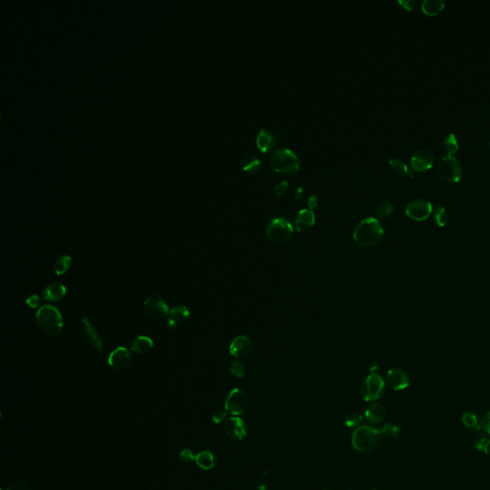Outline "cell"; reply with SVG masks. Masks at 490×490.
Instances as JSON below:
<instances>
[{
	"instance_id": "obj_6",
	"label": "cell",
	"mask_w": 490,
	"mask_h": 490,
	"mask_svg": "<svg viewBox=\"0 0 490 490\" xmlns=\"http://www.w3.org/2000/svg\"><path fill=\"white\" fill-rule=\"evenodd\" d=\"M438 172L440 177L449 183L458 182L463 175L462 165L453 155H446L440 159L438 164Z\"/></svg>"
},
{
	"instance_id": "obj_13",
	"label": "cell",
	"mask_w": 490,
	"mask_h": 490,
	"mask_svg": "<svg viewBox=\"0 0 490 490\" xmlns=\"http://www.w3.org/2000/svg\"><path fill=\"white\" fill-rule=\"evenodd\" d=\"M132 362V354L129 350L124 347H119L113 350L108 357V365L113 370H124Z\"/></svg>"
},
{
	"instance_id": "obj_43",
	"label": "cell",
	"mask_w": 490,
	"mask_h": 490,
	"mask_svg": "<svg viewBox=\"0 0 490 490\" xmlns=\"http://www.w3.org/2000/svg\"><path fill=\"white\" fill-rule=\"evenodd\" d=\"M318 204H319V200H318V197L315 195V194H312L308 198V207L310 210H314L316 208L318 207Z\"/></svg>"
},
{
	"instance_id": "obj_38",
	"label": "cell",
	"mask_w": 490,
	"mask_h": 490,
	"mask_svg": "<svg viewBox=\"0 0 490 490\" xmlns=\"http://www.w3.org/2000/svg\"><path fill=\"white\" fill-rule=\"evenodd\" d=\"M7 490H31V487L23 481H16L10 484Z\"/></svg>"
},
{
	"instance_id": "obj_27",
	"label": "cell",
	"mask_w": 490,
	"mask_h": 490,
	"mask_svg": "<svg viewBox=\"0 0 490 490\" xmlns=\"http://www.w3.org/2000/svg\"><path fill=\"white\" fill-rule=\"evenodd\" d=\"M463 423L467 429L472 430L473 432H477V431L481 430L480 421H479L477 415L473 413H470V412L465 413V415H463Z\"/></svg>"
},
{
	"instance_id": "obj_29",
	"label": "cell",
	"mask_w": 490,
	"mask_h": 490,
	"mask_svg": "<svg viewBox=\"0 0 490 490\" xmlns=\"http://www.w3.org/2000/svg\"><path fill=\"white\" fill-rule=\"evenodd\" d=\"M444 149L447 151L448 155H452L459 150V141L457 136L454 133H450L443 141Z\"/></svg>"
},
{
	"instance_id": "obj_36",
	"label": "cell",
	"mask_w": 490,
	"mask_h": 490,
	"mask_svg": "<svg viewBox=\"0 0 490 490\" xmlns=\"http://www.w3.org/2000/svg\"><path fill=\"white\" fill-rule=\"evenodd\" d=\"M287 189H288V183L286 181H282V182L278 183L275 186L273 191H274L275 194L280 198V197L283 195L285 191H287Z\"/></svg>"
},
{
	"instance_id": "obj_26",
	"label": "cell",
	"mask_w": 490,
	"mask_h": 490,
	"mask_svg": "<svg viewBox=\"0 0 490 490\" xmlns=\"http://www.w3.org/2000/svg\"><path fill=\"white\" fill-rule=\"evenodd\" d=\"M72 264V258L70 256L66 255L57 259V262L54 265V271L58 276L64 275L67 272V270L70 268Z\"/></svg>"
},
{
	"instance_id": "obj_40",
	"label": "cell",
	"mask_w": 490,
	"mask_h": 490,
	"mask_svg": "<svg viewBox=\"0 0 490 490\" xmlns=\"http://www.w3.org/2000/svg\"><path fill=\"white\" fill-rule=\"evenodd\" d=\"M399 3L403 8L407 9L409 11L415 10L418 6L416 0H399Z\"/></svg>"
},
{
	"instance_id": "obj_5",
	"label": "cell",
	"mask_w": 490,
	"mask_h": 490,
	"mask_svg": "<svg viewBox=\"0 0 490 490\" xmlns=\"http://www.w3.org/2000/svg\"><path fill=\"white\" fill-rule=\"evenodd\" d=\"M293 226L283 217H276L266 226V238L276 244L288 242L293 236Z\"/></svg>"
},
{
	"instance_id": "obj_11",
	"label": "cell",
	"mask_w": 490,
	"mask_h": 490,
	"mask_svg": "<svg viewBox=\"0 0 490 490\" xmlns=\"http://www.w3.org/2000/svg\"><path fill=\"white\" fill-rule=\"evenodd\" d=\"M253 347V342L249 337L240 335L232 341L229 350L234 357L245 358L252 352Z\"/></svg>"
},
{
	"instance_id": "obj_46",
	"label": "cell",
	"mask_w": 490,
	"mask_h": 490,
	"mask_svg": "<svg viewBox=\"0 0 490 490\" xmlns=\"http://www.w3.org/2000/svg\"><path fill=\"white\" fill-rule=\"evenodd\" d=\"M167 324H168V328L174 329V328H175V326L177 325V323H175V321L172 320V319H169L168 322H167Z\"/></svg>"
},
{
	"instance_id": "obj_22",
	"label": "cell",
	"mask_w": 490,
	"mask_h": 490,
	"mask_svg": "<svg viewBox=\"0 0 490 490\" xmlns=\"http://www.w3.org/2000/svg\"><path fill=\"white\" fill-rule=\"evenodd\" d=\"M197 465L204 470H210L216 465V457L210 451H202L194 459Z\"/></svg>"
},
{
	"instance_id": "obj_16",
	"label": "cell",
	"mask_w": 490,
	"mask_h": 490,
	"mask_svg": "<svg viewBox=\"0 0 490 490\" xmlns=\"http://www.w3.org/2000/svg\"><path fill=\"white\" fill-rule=\"evenodd\" d=\"M294 222L298 232H308L315 224V214L310 209H303L297 214Z\"/></svg>"
},
{
	"instance_id": "obj_49",
	"label": "cell",
	"mask_w": 490,
	"mask_h": 490,
	"mask_svg": "<svg viewBox=\"0 0 490 490\" xmlns=\"http://www.w3.org/2000/svg\"><path fill=\"white\" fill-rule=\"evenodd\" d=\"M373 490H377V489H373Z\"/></svg>"
},
{
	"instance_id": "obj_39",
	"label": "cell",
	"mask_w": 490,
	"mask_h": 490,
	"mask_svg": "<svg viewBox=\"0 0 490 490\" xmlns=\"http://www.w3.org/2000/svg\"><path fill=\"white\" fill-rule=\"evenodd\" d=\"M226 415H227V411H226V410L219 409V410H217V411L215 412V414L213 415L212 419H213V421L216 424L221 423V422L224 420L225 418H226Z\"/></svg>"
},
{
	"instance_id": "obj_42",
	"label": "cell",
	"mask_w": 490,
	"mask_h": 490,
	"mask_svg": "<svg viewBox=\"0 0 490 490\" xmlns=\"http://www.w3.org/2000/svg\"><path fill=\"white\" fill-rule=\"evenodd\" d=\"M179 457L182 460L183 462H186V463L194 461V459H195V457H193L191 450H189V449H184L182 452L180 453Z\"/></svg>"
},
{
	"instance_id": "obj_12",
	"label": "cell",
	"mask_w": 490,
	"mask_h": 490,
	"mask_svg": "<svg viewBox=\"0 0 490 490\" xmlns=\"http://www.w3.org/2000/svg\"><path fill=\"white\" fill-rule=\"evenodd\" d=\"M410 163L414 171L423 172L432 168L434 164V155L429 150H416L410 158Z\"/></svg>"
},
{
	"instance_id": "obj_10",
	"label": "cell",
	"mask_w": 490,
	"mask_h": 490,
	"mask_svg": "<svg viewBox=\"0 0 490 490\" xmlns=\"http://www.w3.org/2000/svg\"><path fill=\"white\" fill-rule=\"evenodd\" d=\"M432 211V204L425 200H413L405 209L406 215L415 221H423L431 215Z\"/></svg>"
},
{
	"instance_id": "obj_24",
	"label": "cell",
	"mask_w": 490,
	"mask_h": 490,
	"mask_svg": "<svg viewBox=\"0 0 490 490\" xmlns=\"http://www.w3.org/2000/svg\"><path fill=\"white\" fill-rule=\"evenodd\" d=\"M241 166H242V170L244 172L253 174V173H257L260 170L262 163H260V161L258 157H256L254 155H249L242 161Z\"/></svg>"
},
{
	"instance_id": "obj_8",
	"label": "cell",
	"mask_w": 490,
	"mask_h": 490,
	"mask_svg": "<svg viewBox=\"0 0 490 490\" xmlns=\"http://www.w3.org/2000/svg\"><path fill=\"white\" fill-rule=\"evenodd\" d=\"M249 405V399L244 390L234 389L228 395L225 402V410L231 415H243Z\"/></svg>"
},
{
	"instance_id": "obj_25",
	"label": "cell",
	"mask_w": 490,
	"mask_h": 490,
	"mask_svg": "<svg viewBox=\"0 0 490 490\" xmlns=\"http://www.w3.org/2000/svg\"><path fill=\"white\" fill-rule=\"evenodd\" d=\"M170 315H171L170 319L174 320L175 323L178 324V323L184 322L185 320H187L189 318L190 311L186 307L179 306V307L171 308L170 309Z\"/></svg>"
},
{
	"instance_id": "obj_23",
	"label": "cell",
	"mask_w": 490,
	"mask_h": 490,
	"mask_svg": "<svg viewBox=\"0 0 490 490\" xmlns=\"http://www.w3.org/2000/svg\"><path fill=\"white\" fill-rule=\"evenodd\" d=\"M445 6V2L443 0H424L421 4L422 11L426 15L435 16L441 12Z\"/></svg>"
},
{
	"instance_id": "obj_28",
	"label": "cell",
	"mask_w": 490,
	"mask_h": 490,
	"mask_svg": "<svg viewBox=\"0 0 490 490\" xmlns=\"http://www.w3.org/2000/svg\"><path fill=\"white\" fill-rule=\"evenodd\" d=\"M434 218L440 227H444L449 220L448 212L442 206H438L434 211Z\"/></svg>"
},
{
	"instance_id": "obj_14",
	"label": "cell",
	"mask_w": 490,
	"mask_h": 490,
	"mask_svg": "<svg viewBox=\"0 0 490 490\" xmlns=\"http://www.w3.org/2000/svg\"><path fill=\"white\" fill-rule=\"evenodd\" d=\"M224 429L228 437L234 440H244L247 436V427L244 421L238 416L229 418L225 422Z\"/></svg>"
},
{
	"instance_id": "obj_35",
	"label": "cell",
	"mask_w": 490,
	"mask_h": 490,
	"mask_svg": "<svg viewBox=\"0 0 490 490\" xmlns=\"http://www.w3.org/2000/svg\"><path fill=\"white\" fill-rule=\"evenodd\" d=\"M476 447L480 451H483L485 454H490V439L481 438L477 440Z\"/></svg>"
},
{
	"instance_id": "obj_7",
	"label": "cell",
	"mask_w": 490,
	"mask_h": 490,
	"mask_svg": "<svg viewBox=\"0 0 490 490\" xmlns=\"http://www.w3.org/2000/svg\"><path fill=\"white\" fill-rule=\"evenodd\" d=\"M385 382L377 374H371L361 384L360 395L366 401H375L382 397Z\"/></svg>"
},
{
	"instance_id": "obj_48",
	"label": "cell",
	"mask_w": 490,
	"mask_h": 490,
	"mask_svg": "<svg viewBox=\"0 0 490 490\" xmlns=\"http://www.w3.org/2000/svg\"><path fill=\"white\" fill-rule=\"evenodd\" d=\"M489 147H490V141H489Z\"/></svg>"
},
{
	"instance_id": "obj_1",
	"label": "cell",
	"mask_w": 490,
	"mask_h": 490,
	"mask_svg": "<svg viewBox=\"0 0 490 490\" xmlns=\"http://www.w3.org/2000/svg\"><path fill=\"white\" fill-rule=\"evenodd\" d=\"M384 230L381 223L374 217H368L360 221L353 230V241L364 248L377 245L382 240Z\"/></svg>"
},
{
	"instance_id": "obj_47",
	"label": "cell",
	"mask_w": 490,
	"mask_h": 490,
	"mask_svg": "<svg viewBox=\"0 0 490 490\" xmlns=\"http://www.w3.org/2000/svg\"><path fill=\"white\" fill-rule=\"evenodd\" d=\"M324 490H331V489H324Z\"/></svg>"
},
{
	"instance_id": "obj_31",
	"label": "cell",
	"mask_w": 490,
	"mask_h": 490,
	"mask_svg": "<svg viewBox=\"0 0 490 490\" xmlns=\"http://www.w3.org/2000/svg\"><path fill=\"white\" fill-rule=\"evenodd\" d=\"M389 163L394 172H396L398 175H404L408 174L407 165L400 158H390Z\"/></svg>"
},
{
	"instance_id": "obj_20",
	"label": "cell",
	"mask_w": 490,
	"mask_h": 490,
	"mask_svg": "<svg viewBox=\"0 0 490 490\" xmlns=\"http://www.w3.org/2000/svg\"><path fill=\"white\" fill-rule=\"evenodd\" d=\"M365 415L371 423H379L386 415V409L380 403H374L366 410Z\"/></svg>"
},
{
	"instance_id": "obj_45",
	"label": "cell",
	"mask_w": 490,
	"mask_h": 490,
	"mask_svg": "<svg viewBox=\"0 0 490 490\" xmlns=\"http://www.w3.org/2000/svg\"><path fill=\"white\" fill-rule=\"evenodd\" d=\"M303 195H304V188L301 186V187H299V188L296 190V191H295L294 198H295V200H300L303 198Z\"/></svg>"
},
{
	"instance_id": "obj_21",
	"label": "cell",
	"mask_w": 490,
	"mask_h": 490,
	"mask_svg": "<svg viewBox=\"0 0 490 490\" xmlns=\"http://www.w3.org/2000/svg\"><path fill=\"white\" fill-rule=\"evenodd\" d=\"M153 346H154L153 341L151 340L150 337L138 336L132 342L130 349L137 353L146 354L153 349Z\"/></svg>"
},
{
	"instance_id": "obj_30",
	"label": "cell",
	"mask_w": 490,
	"mask_h": 490,
	"mask_svg": "<svg viewBox=\"0 0 490 490\" xmlns=\"http://www.w3.org/2000/svg\"><path fill=\"white\" fill-rule=\"evenodd\" d=\"M400 432H401L400 428L398 425H395V424H386L379 430L380 436L387 439L396 438L399 436Z\"/></svg>"
},
{
	"instance_id": "obj_17",
	"label": "cell",
	"mask_w": 490,
	"mask_h": 490,
	"mask_svg": "<svg viewBox=\"0 0 490 490\" xmlns=\"http://www.w3.org/2000/svg\"><path fill=\"white\" fill-rule=\"evenodd\" d=\"M81 324H82L83 333H84V335L86 336V338L94 346V348L97 349L98 352H102L103 348H104V343H103V340H102L99 333H97V331L94 329V326L90 324V322L88 321V319L86 317H82Z\"/></svg>"
},
{
	"instance_id": "obj_32",
	"label": "cell",
	"mask_w": 490,
	"mask_h": 490,
	"mask_svg": "<svg viewBox=\"0 0 490 490\" xmlns=\"http://www.w3.org/2000/svg\"><path fill=\"white\" fill-rule=\"evenodd\" d=\"M393 211H394V205L389 201H384L378 205V207L376 209V214L381 218H387L388 216H390Z\"/></svg>"
},
{
	"instance_id": "obj_15",
	"label": "cell",
	"mask_w": 490,
	"mask_h": 490,
	"mask_svg": "<svg viewBox=\"0 0 490 490\" xmlns=\"http://www.w3.org/2000/svg\"><path fill=\"white\" fill-rule=\"evenodd\" d=\"M386 381L390 389L395 390H404L409 386V376L401 369H391L386 375Z\"/></svg>"
},
{
	"instance_id": "obj_19",
	"label": "cell",
	"mask_w": 490,
	"mask_h": 490,
	"mask_svg": "<svg viewBox=\"0 0 490 490\" xmlns=\"http://www.w3.org/2000/svg\"><path fill=\"white\" fill-rule=\"evenodd\" d=\"M257 147L258 150L263 152H267L268 150L273 148L275 144V138L273 133L268 129H260L258 133L257 139Z\"/></svg>"
},
{
	"instance_id": "obj_18",
	"label": "cell",
	"mask_w": 490,
	"mask_h": 490,
	"mask_svg": "<svg viewBox=\"0 0 490 490\" xmlns=\"http://www.w3.org/2000/svg\"><path fill=\"white\" fill-rule=\"evenodd\" d=\"M67 295V288L63 284L53 283L49 284L43 292V298L47 302H58Z\"/></svg>"
},
{
	"instance_id": "obj_33",
	"label": "cell",
	"mask_w": 490,
	"mask_h": 490,
	"mask_svg": "<svg viewBox=\"0 0 490 490\" xmlns=\"http://www.w3.org/2000/svg\"><path fill=\"white\" fill-rule=\"evenodd\" d=\"M229 371L233 376L237 378H242L245 374V368L239 361H232L229 366Z\"/></svg>"
},
{
	"instance_id": "obj_34",
	"label": "cell",
	"mask_w": 490,
	"mask_h": 490,
	"mask_svg": "<svg viewBox=\"0 0 490 490\" xmlns=\"http://www.w3.org/2000/svg\"><path fill=\"white\" fill-rule=\"evenodd\" d=\"M362 421H363L362 415L357 414V413H352V414L347 415V417L345 419V425L347 427L352 428V427H356L359 424L362 423Z\"/></svg>"
},
{
	"instance_id": "obj_44",
	"label": "cell",
	"mask_w": 490,
	"mask_h": 490,
	"mask_svg": "<svg viewBox=\"0 0 490 490\" xmlns=\"http://www.w3.org/2000/svg\"><path fill=\"white\" fill-rule=\"evenodd\" d=\"M369 369H370V372H371L372 374H376V373L379 371V369H380V365H379L378 362H375V361H374V362H372V363L370 364Z\"/></svg>"
},
{
	"instance_id": "obj_41",
	"label": "cell",
	"mask_w": 490,
	"mask_h": 490,
	"mask_svg": "<svg viewBox=\"0 0 490 490\" xmlns=\"http://www.w3.org/2000/svg\"><path fill=\"white\" fill-rule=\"evenodd\" d=\"M41 303H42V301L38 295H33V296L29 297L26 301V304L32 308H39L41 306Z\"/></svg>"
},
{
	"instance_id": "obj_4",
	"label": "cell",
	"mask_w": 490,
	"mask_h": 490,
	"mask_svg": "<svg viewBox=\"0 0 490 490\" xmlns=\"http://www.w3.org/2000/svg\"><path fill=\"white\" fill-rule=\"evenodd\" d=\"M270 166L277 173L291 175L296 173L300 168L298 156L289 149H279L272 153L269 159Z\"/></svg>"
},
{
	"instance_id": "obj_3",
	"label": "cell",
	"mask_w": 490,
	"mask_h": 490,
	"mask_svg": "<svg viewBox=\"0 0 490 490\" xmlns=\"http://www.w3.org/2000/svg\"><path fill=\"white\" fill-rule=\"evenodd\" d=\"M379 437V430L370 426H362L353 433L351 442L354 449L359 453L371 454L376 448Z\"/></svg>"
},
{
	"instance_id": "obj_9",
	"label": "cell",
	"mask_w": 490,
	"mask_h": 490,
	"mask_svg": "<svg viewBox=\"0 0 490 490\" xmlns=\"http://www.w3.org/2000/svg\"><path fill=\"white\" fill-rule=\"evenodd\" d=\"M144 311L151 319H161L170 312L166 302L157 295H150L144 302Z\"/></svg>"
},
{
	"instance_id": "obj_2",
	"label": "cell",
	"mask_w": 490,
	"mask_h": 490,
	"mask_svg": "<svg viewBox=\"0 0 490 490\" xmlns=\"http://www.w3.org/2000/svg\"><path fill=\"white\" fill-rule=\"evenodd\" d=\"M36 323L42 333L52 336L60 333L63 326L62 316L57 308L50 305H45L38 310Z\"/></svg>"
},
{
	"instance_id": "obj_37",
	"label": "cell",
	"mask_w": 490,
	"mask_h": 490,
	"mask_svg": "<svg viewBox=\"0 0 490 490\" xmlns=\"http://www.w3.org/2000/svg\"><path fill=\"white\" fill-rule=\"evenodd\" d=\"M480 426L484 432L490 435V412L482 416V419L480 420Z\"/></svg>"
}]
</instances>
